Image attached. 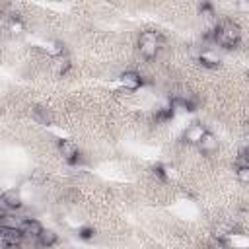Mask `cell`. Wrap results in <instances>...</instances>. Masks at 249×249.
<instances>
[{"label":"cell","mask_w":249,"mask_h":249,"mask_svg":"<svg viewBox=\"0 0 249 249\" xmlns=\"http://www.w3.org/2000/svg\"><path fill=\"white\" fill-rule=\"evenodd\" d=\"M10 31H12V33H16V35H19V33L23 31V23H21L19 19H16V18H14V19L10 21Z\"/></svg>","instance_id":"cell-16"},{"label":"cell","mask_w":249,"mask_h":249,"mask_svg":"<svg viewBox=\"0 0 249 249\" xmlns=\"http://www.w3.org/2000/svg\"><path fill=\"white\" fill-rule=\"evenodd\" d=\"M198 10H200V14L206 16V18H212V16H214V8H212L210 4H206V2H202V4L198 6Z\"/></svg>","instance_id":"cell-17"},{"label":"cell","mask_w":249,"mask_h":249,"mask_svg":"<svg viewBox=\"0 0 249 249\" xmlns=\"http://www.w3.org/2000/svg\"><path fill=\"white\" fill-rule=\"evenodd\" d=\"M80 237L82 239H91L93 237V230L91 228H82L80 230Z\"/></svg>","instance_id":"cell-20"},{"label":"cell","mask_w":249,"mask_h":249,"mask_svg":"<svg viewBox=\"0 0 249 249\" xmlns=\"http://www.w3.org/2000/svg\"><path fill=\"white\" fill-rule=\"evenodd\" d=\"M210 249H228V247L224 245V241H222V239H214V241L210 243Z\"/></svg>","instance_id":"cell-21"},{"label":"cell","mask_w":249,"mask_h":249,"mask_svg":"<svg viewBox=\"0 0 249 249\" xmlns=\"http://www.w3.org/2000/svg\"><path fill=\"white\" fill-rule=\"evenodd\" d=\"M70 66H72V62H70V58L68 56H56L54 58V64H53V70L58 74V76H64L68 70H70Z\"/></svg>","instance_id":"cell-12"},{"label":"cell","mask_w":249,"mask_h":249,"mask_svg":"<svg viewBox=\"0 0 249 249\" xmlns=\"http://www.w3.org/2000/svg\"><path fill=\"white\" fill-rule=\"evenodd\" d=\"M198 60H200V64L206 66V68H218V66H220V56H218L210 47H206V49H202V51L198 53Z\"/></svg>","instance_id":"cell-9"},{"label":"cell","mask_w":249,"mask_h":249,"mask_svg":"<svg viewBox=\"0 0 249 249\" xmlns=\"http://www.w3.org/2000/svg\"><path fill=\"white\" fill-rule=\"evenodd\" d=\"M235 8H237L239 12H243V14H249V0H239V2L235 4Z\"/></svg>","instance_id":"cell-19"},{"label":"cell","mask_w":249,"mask_h":249,"mask_svg":"<svg viewBox=\"0 0 249 249\" xmlns=\"http://www.w3.org/2000/svg\"><path fill=\"white\" fill-rule=\"evenodd\" d=\"M235 177L241 183H249V165H241L235 169Z\"/></svg>","instance_id":"cell-15"},{"label":"cell","mask_w":249,"mask_h":249,"mask_svg":"<svg viewBox=\"0 0 249 249\" xmlns=\"http://www.w3.org/2000/svg\"><path fill=\"white\" fill-rule=\"evenodd\" d=\"M33 115H35V119H37L41 124H49V123H51V113H49L45 107H35V109H33Z\"/></svg>","instance_id":"cell-14"},{"label":"cell","mask_w":249,"mask_h":249,"mask_svg":"<svg viewBox=\"0 0 249 249\" xmlns=\"http://www.w3.org/2000/svg\"><path fill=\"white\" fill-rule=\"evenodd\" d=\"M0 204H2L4 210H14V212L19 210V208L23 206V200H21L19 191H16V189L4 191V195H2V198H0Z\"/></svg>","instance_id":"cell-3"},{"label":"cell","mask_w":249,"mask_h":249,"mask_svg":"<svg viewBox=\"0 0 249 249\" xmlns=\"http://www.w3.org/2000/svg\"><path fill=\"white\" fill-rule=\"evenodd\" d=\"M58 154H60L68 163H76L78 158H80L78 146H76V142H72V140H60V142H58Z\"/></svg>","instance_id":"cell-5"},{"label":"cell","mask_w":249,"mask_h":249,"mask_svg":"<svg viewBox=\"0 0 249 249\" xmlns=\"http://www.w3.org/2000/svg\"><path fill=\"white\" fill-rule=\"evenodd\" d=\"M198 148H200L202 154H214L218 150V138L212 132H206L202 136V140L198 142Z\"/></svg>","instance_id":"cell-10"},{"label":"cell","mask_w":249,"mask_h":249,"mask_svg":"<svg viewBox=\"0 0 249 249\" xmlns=\"http://www.w3.org/2000/svg\"><path fill=\"white\" fill-rule=\"evenodd\" d=\"M241 39V31L233 21H224L214 29V43L226 49H233Z\"/></svg>","instance_id":"cell-1"},{"label":"cell","mask_w":249,"mask_h":249,"mask_svg":"<svg viewBox=\"0 0 249 249\" xmlns=\"http://www.w3.org/2000/svg\"><path fill=\"white\" fill-rule=\"evenodd\" d=\"M37 241H39V245H41V247H53V245L58 241V233H56L54 230H49V228H45V230L39 233Z\"/></svg>","instance_id":"cell-11"},{"label":"cell","mask_w":249,"mask_h":249,"mask_svg":"<svg viewBox=\"0 0 249 249\" xmlns=\"http://www.w3.org/2000/svg\"><path fill=\"white\" fill-rule=\"evenodd\" d=\"M247 78H249V66H247Z\"/></svg>","instance_id":"cell-24"},{"label":"cell","mask_w":249,"mask_h":249,"mask_svg":"<svg viewBox=\"0 0 249 249\" xmlns=\"http://www.w3.org/2000/svg\"><path fill=\"white\" fill-rule=\"evenodd\" d=\"M19 230H21V233L25 235V237H39V233L45 230L43 226H41V222H37L35 218H23L21 220V224H19Z\"/></svg>","instance_id":"cell-7"},{"label":"cell","mask_w":249,"mask_h":249,"mask_svg":"<svg viewBox=\"0 0 249 249\" xmlns=\"http://www.w3.org/2000/svg\"><path fill=\"white\" fill-rule=\"evenodd\" d=\"M119 82H121V86L124 88V89H130V91H134V89H138L140 86H142V76L138 74V72H134V70H128V72H123L121 74V78H119Z\"/></svg>","instance_id":"cell-6"},{"label":"cell","mask_w":249,"mask_h":249,"mask_svg":"<svg viewBox=\"0 0 249 249\" xmlns=\"http://www.w3.org/2000/svg\"><path fill=\"white\" fill-rule=\"evenodd\" d=\"M0 239L2 245H21V241L25 239V235L21 233L19 228H0Z\"/></svg>","instance_id":"cell-4"},{"label":"cell","mask_w":249,"mask_h":249,"mask_svg":"<svg viewBox=\"0 0 249 249\" xmlns=\"http://www.w3.org/2000/svg\"><path fill=\"white\" fill-rule=\"evenodd\" d=\"M43 177H45V173H43L41 169H35V171H33V179H37V181H41Z\"/></svg>","instance_id":"cell-22"},{"label":"cell","mask_w":249,"mask_h":249,"mask_svg":"<svg viewBox=\"0 0 249 249\" xmlns=\"http://www.w3.org/2000/svg\"><path fill=\"white\" fill-rule=\"evenodd\" d=\"M160 49V35L156 31H144L138 39V51L144 58H154Z\"/></svg>","instance_id":"cell-2"},{"label":"cell","mask_w":249,"mask_h":249,"mask_svg":"<svg viewBox=\"0 0 249 249\" xmlns=\"http://www.w3.org/2000/svg\"><path fill=\"white\" fill-rule=\"evenodd\" d=\"M23 218H16V214H2L0 228H19Z\"/></svg>","instance_id":"cell-13"},{"label":"cell","mask_w":249,"mask_h":249,"mask_svg":"<svg viewBox=\"0 0 249 249\" xmlns=\"http://www.w3.org/2000/svg\"><path fill=\"white\" fill-rule=\"evenodd\" d=\"M204 134H206V128H204L200 123H193V124H189V126L185 128L183 138H185L189 144H198Z\"/></svg>","instance_id":"cell-8"},{"label":"cell","mask_w":249,"mask_h":249,"mask_svg":"<svg viewBox=\"0 0 249 249\" xmlns=\"http://www.w3.org/2000/svg\"><path fill=\"white\" fill-rule=\"evenodd\" d=\"M4 249H21V245H6Z\"/></svg>","instance_id":"cell-23"},{"label":"cell","mask_w":249,"mask_h":249,"mask_svg":"<svg viewBox=\"0 0 249 249\" xmlns=\"http://www.w3.org/2000/svg\"><path fill=\"white\" fill-rule=\"evenodd\" d=\"M160 121H167V119H171L173 117V109L171 107H165V109H161V111H158V115H156Z\"/></svg>","instance_id":"cell-18"}]
</instances>
